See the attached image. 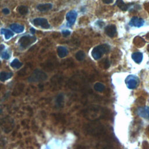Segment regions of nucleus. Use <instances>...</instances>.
Here are the masks:
<instances>
[{"label":"nucleus","instance_id":"f03ea898","mask_svg":"<svg viewBox=\"0 0 149 149\" xmlns=\"http://www.w3.org/2000/svg\"><path fill=\"white\" fill-rule=\"evenodd\" d=\"M110 49V47L107 44H102L98 45L93 48L91 52L93 58L95 59H99L103 54L107 53Z\"/></svg>","mask_w":149,"mask_h":149},{"label":"nucleus","instance_id":"7c9ffc66","mask_svg":"<svg viewBox=\"0 0 149 149\" xmlns=\"http://www.w3.org/2000/svg\"><path fill=\"white\" fill-rule=\"evenodd\" d=\"M148 52H149V46H148Z\"/></svg>","mask_w":149,"mask_h":149},{"label":"nucleus","instance_id":"f257e3e1","mask_svg":"<svg viewBox=\"0 0 149 149\" xmlns=\"http://www.w3.org/2000/svg\"><path fill=\"white\" fill-rule=\"evenodd\" d=\"M103 110L98 107H89L86 111V117L91 120H94L102 117Z\"/></svg>","mask_w":149,"mask_h":149},{"label":"nucleus","instance_id":"9d476101","mask_svg":"<svg viewBox=\"0 0 149 149\" xmlns=\"http://www.w3.org/2000/svg\"><path fill=\"white\" fill-rule=\"evenodd\" d=\"M144 20L138 17H133L132 18L130 22V25L132 26H134L137 27H141L144 24Z\"/></svg>","mask_w":149,"mask_h":149},{"label":"nucleus","instance_id":"a878e982","mask_svg":"<svg viewBox=\"0 0 149 149\" xmlns=\"http://www.w3.org/2000/svg\"><path fill=\"white\" fill-rule=\"evenodd\" d=\"M2 13H3V14H5V15H8V14L9 13V10L8 9H7V8H4V9H3L2 10Z\"/></svg>","mask_w":149,"mask_h":149},{"label":"nucleus","instance_id":"4468645a","mask_svg":"<svg viewBox=\"0 0 149 149\" xmlns=\"http://www.w3.org/2000/svg\"><path fill=\"white\" fill-rule=\"evenodd\" d=\"M132 58L136 63H140L143 60V54L140 52H136L132 55Z\"/></svg>","mask_w":149,"mask_h":149},{"label":"nucleus","instance_id":"cd10ccee","mask_svg":"<svg viewBox=\"0 0 149 149\" xmlns=\"http://www.w3.org/2000/svg\"><path fill=\"white\" fill-rule=\"evenodd\" d=\"M4 48H5L4 45H0V53H1V52L4 49Z\"/></svg>","mask_w":149,"mask_h":149},{"label":"nucleus","instance_id":"0eeeda50","mask_svg":"<svg viewBox=\"0 0 149 149\" xmlns=\"http://www.w3.org/2000/svg\"><path fill=\"white\" fill-rule=\"evenodd\" d=\"M33 23L37 26H40L43 29H49L50 25L47 20L44 18H36L33 20Z\"/></svg>","mask_w":149,"mask_h":149},{"label":"nucleus","instance_id":"2f4dec72","mask_svg":"<svg viewBox=\"0 0 149 149\" xmlns=\"http://www.w3.org/2000/svg\"><path fill=\"white\" fill-rule=\"evenodd\" d=\"M0 134H1V130H0Z\"/></svg>","mask_w":149,"mask_h":149},{"label":"nucleus","instance_id":"f3484780","mask_svg":"<svg viewBox=\"0 0 149 149\" xmlns=\"http://www.w3.org/2000/svg\"><path fill=\"white\" fill-rule=\"evenodd\" d=\"M7 116H8V108L5 105H0V119L1 120Z\"/></svg>","mask_w":149,"mask_h":149},{"label":"nucleus","instance_id":"1a4fd4ad","mask_svg":"<svg viewBox=\"0 0 149 149\" xmlns=\"http://www.w3.org/2000/svg\"><path fill=\"white\" fill-rule=\"evenodd\" d=\"M137 112L140 116L149 120V108L148 107H140Z\"/></svg>","mask_w":149,"mask_h":149},{"label":"nucleus","instance_id":"5701e85b","mask_svg":"<svg viewBox=\"0 0 149 149\" xmlns=\"http://www.w3.org/2000/svg\"><path fill=\"white\" fill-rule=\"evenodd\" d=\"M76 59L79 61H83L85 58V54L83 51H79L75 54Z\"/></svg>","mask_w":149,"mask_h":149},{"label":"nucleus","instance_id":"aec40b11","mask_svg":"<svg viewBox=\"0 0 149 149\" xmlns=\"http://www.w3.org/2000/svg\"><path fill=\"white\" fill-rule=\"evenodd\" d=\"M94 88L95 91H97L98 92H102V91H104L105 87L102 83L97 82L94 85Z\"/></svg>","mask_w":149,"mask_h":149},{"label":"nucleus","instance_id":"4be33fe9","mask_svg":"<svg viewBox=\"0 0 149 149\" xmlns=\"http://www.w3.org/2000/svg\"><path fill=\"white\" fill-rule=\"evenodd\" d=\"M28 10H29L28 8L24 5H20L17 8L18 12L22 15L27 14L28 13Z\"/></svg>","mask_w":149,"mask_h":149},{"label":"nucleus","instance_id":"7ed1b4c3","mask_svg":"<svg viewBox=\"0 0 149 149\" xmlns=\"http://www.w3.org/2000/svg\"><path fill=\"white\" fill-rule=\"evenodd\" d=\"M0 126L5 133H8L10 132L15 126V122L13 119L9 116H7L1 120Z\"/></svg>","mask_w":149,"mask_h":149},{"label":"nucleus","instance_id":"6e6552de","mask_svg":"<svg viewBox=\"0 0 149 149\" xmlns=\"http://www.w3.org/2000/svg\"><path fill=\"white\" fill-rule=\"evenodd\" d=\"M126 84L128 88L134 89L137 86V81L133 76H129L125 80Z\"/></svg>","mask_w":149,"mask_h":149},{"label":"nucleus","instance_id":"20e7f679","mask_svg":"<svg viewBox=\"0 0 149 149\" xmlns=\"http://www.w3.org/2000/svg\"><path fill=\"white\" fill-rule=\"evenodd\" d=\"M47 79V75L42 70L37 69L30 76L28 80L30 82H41Z\"/></svg>","mask_w":149,"mask_h":149},{"label":"nucleus","instance_id":"dca6fc26","mask_svg":"<svg viewBox=\"0 0 149 149\" xmlns=\"http://www.w3.org/2000/svg\"><path fill=\"white\" fill-rule=\"evenodd\" d=\"M13 76V73L11 72H1L0 73V80L1 81H5L8 79H9Z\"/></svg>","mask_w":149,"mask_h":149},{"label":"nucleus","instance_id":"9b49d317","mask_svg":"<svg viewBox=\"0 0 149 149\" xmlns=\"http://www.w3.org/2000/svg\"><path fill=\"white\" fill-rule=\"evenodd\" d=\"M105 33L110 37H113L116 33V28L114 25H109L105 29Z\"/></svg>","mask_w":149,"mask_h":149},{"label":"nucleus","instance_id":"b1692460","mask_svg":"<svg viewBox=\"0 0 149 149\" xmlns=\"http://www.w3.org/2000/svg\"><path fill=\"white\" fill-rule=\"evenodd\" d=\"M10 57V55L8 52H3L2 54V58L4 59H8Z\"/></svg>","mask_w":149,"mask_h":149},{"label":"nucleus","instance_id":"ddd939ff","mask_svg":"<svg viewBox=\"0 0 149 149\" xmlns=\"http://www.w3.org/2000/svg\"><path fill=\"white\" fill-rule=\"evenodd\" d=\"M68 54L67 49L65 47L59 46L57 48V54L59 58H64Z\"/></svg>","mask_w":149,"mask_h":149},{"label":"nucleus","instance_id":"423d86ee","mask_svg":"<svg viewBox=\"0 0 149 149\" xmlns=\"http://www.w3.org/2000/svg\"><path fill=\"white\" fill-rule=\"evenodd\" d=\"M77 13L75 10H70L69 12H68L66 13V19L67 20V24L69 26H72V25H73V24L74 23L76 17H77Z\"/></svg>","mask_w":149,"mask_h":149},{"label":"nucleus","instance_id":"bb28decb","mask_svg":"<svg viewBox=\"0 0 149 149\" xmlns=\"http://www.w3.org/2000/svg\"><path fill=\"white\" fill-rule=\"evenodd\" d=\"M102 2L104 3H106V4H109V3H111L112 2L113 0H102Z\"/></svg>","mask_w":149,"mask_h":149},{"label":"nucleus","instance_id":"39448f33","mask_svg":"<svg viewBox=\"0 0 149 149\" xmlns=\"http://www.w3.org/2000/svg\"><path fill=\"white\" fill-rule=\"evenodd\" d=\"M36 41V37L31 36L30 35H26L22 36L19 40L20 47L23 48H26L31 45Z\"/></svg>","mask_w":149,"mask_h":149},{"label":"nucleus","instance_id":"393cba45","mask_svg":"<svg viewBox=\"0 0 149 149\" xmlns=\"http://www.w3.org/2000/svg\"><path fill=\"white\" fill-rule=\"evenodd\" d=\"M62 35H63V36L64 37H68V36H69L70 35V31H69V30H64V31H62Z\"/></svg>","mask_w":149,"mask_h":149},{"label":"nucleus","instance_id":"412c9836","mask_svg":"<svg viewBox=\"0 0 149 149\" xmlns=\"http://www.w3.org/2000/svg\"><path fill=\"white\" fill-rule=\"evenodd\" d=\"M10 66L13 68L19 69L22 66V63L20 62L17 59H15L10 63Z\"/></svg>","mask_w":149,"mask_h":149},{"label":"nucleus","instance_id":"c756f323","mask_svg":"<svg viewBox=\"0 0 149 149\" xmlns=\"http://www.w3.org/2000/svg\"><path fill=\"white\" fill-rule=\"evenodd\" d=\"M1 62L0 61V66H1Z\"/></svg>","mask_w":149,"mask_h":149},{"label":"nucleus","instance_id":"f8f14e48","mask_svg":"<svg viewBox=\"0 0 149 149\" xmlns=\"http://www.w3.org/2000/svg\"><path fill=\"white\" fill-rule=\"evenodd\" d=\"M52 8L51 3H41L37 6V9L41 12H45L50 10Z\"/></svg>","mask_w":149,"mask_h":149},{"label":"nucleus","instance_id":"2eb2a0df","mask_svg":"<svg viewBox=\"0 0 149 149\" xmlns=\"http://www.w3.org/2000/svg\"><path fill=\"white\" fill-rule=\"evenodd\" d=\"M10 28L12 30H13V31L17 33H20L23 32L24 29V26L22 25H19L18 24H12L10 26Z\"/></svg>","mask_w":149,"mask_h":149},{"label":"nucleus","instance_id":"c85d7f7f","mask_svg":"<svg viewBox=\"0 0 149 149\" xmlns=\"http://www.w3.org/2000/svg\"><path fill=\"white\" fill-rule=\"evenodd\" d=\"M30 32H31L32 34H34V33H35V30H34L33 28H31V29H30Z\"/></svg>","mask_w":149,"mask_h":149},{"label":"nucleus","instance_id":"6ab92c4d","mask_svg":"<svg viewBox=\"0 0 149 149\" xmlns=\"http://www.w3.org/2000/svg\"><path fill=\"white\" fill-rule=\"evenodd\" d=\"M116 5L122 10H127L128 9V6L122 0H116Z\"/></svg>","mask_w":149,"mask_h":149},{"label":"nucleus","instance_id":"a211bd4d","mask_svg":"<svg viewBox=\"0 0 149 149\" xmlns=\"http://www.w3.org/2000/svg\"><path fill=\"white\" fill-rule=\"evenodd\" d=\"M1 34H3L5 36V38L6 40L9 39L10 37H12L13 36V33L8 29H2L1 30Z\"/></svg>","mask_w":149,"mask_h":149}]
</instances>
